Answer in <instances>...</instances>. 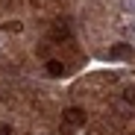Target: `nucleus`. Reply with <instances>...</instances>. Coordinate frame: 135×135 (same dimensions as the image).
I'll list each match as a JSON object with an SVG mask.
<instances>
[{
	"instance_id": "nucleus-1",
	"label": "nucleus",
	"mask_w": 135,
	"mask_h": 135,
	"mask_svg": "<svg viewBox=\"0 0 135 135\" xmlns=\"http://www.w3.org/2000/svg\"><path fill=\"white\" fill-rule=\"evenodd\" d=\"M62 120H65V126H85V112L76 109V106H71V109H65Z\"/></svg>"
},
{
	"instance_id": "nucleus-2",
	"label": "nucleus",
	"mask_w": 135,
	"mask_h": 135,
	"mask_svg": "<svg viewBox=\"0 0 135 135\" xmlns=\"http://www.w3.org/2000/svg\"><path fill=\"white\" fill-rule=\"evenodd\" d=\"M132 56V44H115L109 50V59H129Z\"/></svg>"
},
{
	"instance_id": "nucleus-3",
	"label": "nucleus",
	"mask_w": 135,
	"mask_h": 135,
	"mask_svg": "<svg viewBox=\"0 0 135 135\" xmlns=\"http://www.w3.org/2000/svg\"><path fill=\"white\" fill-rule=\"evenodd\" d=\"M50 38H56V41H62V38H71V30H68V24H65V21H56V24H53Z\"/></svg>"
},
{
	"instance_id": "nucleus-4",
	"label": "nucleus",
	"mask_w": 135,
	"mask_h": 135,
	"mask_svg": "<svg viewBox=\"0 0 135 135\" xmlns=\"http://www.w3.org/2000/svg\"><path fill=\"white\" fill-rule=\"evenodd\" d=\"M47 74H50V76H65V65H62L59 59H50V62H47Z\"/></svg>"
},
{
	"instance_id": "nucleus-5",
	"label": "nucleus",
	"mask_w": 135,
	"mask_h": 135,
	"mask_svg": "<svg viewBox=\"0 0 135 135\" xmlns=\"http://www.w3.org/2000/svg\"><path fill=\"white\" fill-rule=\"evenodd\" d=\"M123 100L135 106V85H126V88H123Z\"/></svg>"
},
{
	"instance_id": "nucleus-6",
	"label": "nucleus",
	"mask_w": 135,
	"mask_h": 135,
	"mask_svg": "<svg viewBox=\"0 0 135 135\" xmlns=\"http://www.w3.org/2000/svg\"><path fill=\"white\" fill-rule=\"evenodd\" d=\"M3 30H6V32H18V30H21V24H18V21H9Z\"/></svg>"
},
{
	"instance_id": "nucleus-7",
	"label": "nucleus",
	"mask_w": 135,
	"mask_h": 135,
	"mask_svg": "<svg viewBox=\"0 0 135 135\" xmlns=\"http://www.w3.org/2000/svg\"><path fill=\"white\" fill-rule=\"evenodd\" d=\"M0 135H12V126L9 123H0Z\"/></svg>"
},
{
	"instance_id": "nucleus-8",
	"label": "nucleus",
	"mask_w": 135,
	"mask_h": 135,
	"mask_svg": "<svg viewBox=\"0 0 135 135\" xmlns=\"http://www.w3.org/2000/svg\"><path fill=\"white\" fill-rule=\"evenodd\" d=\"M88 135H100V129H88Z\"/></svg>"
}]
</instances>
